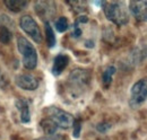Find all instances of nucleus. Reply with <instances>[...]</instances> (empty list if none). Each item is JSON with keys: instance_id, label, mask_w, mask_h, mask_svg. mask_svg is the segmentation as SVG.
I'll list each match as a JSON object with an SVG mask.
<instances>
[{"instance_id": "obj_16", "label": "nucleus", "mask_w": 147, "mask_h": 140, "mask_svg": "<svg viewBox=\"0 0 147 140\" xmlns=\"http://www.w3.org/2000/svg\"><path fill=\"white\" fill-rule=\"evenodd\" d=\"M13 37V32H11V28L6 26V25H2L0 24V42L1 43H9L10 40Z\"/></svg>"}, {"instance_id": "obj_19", "label": "nucleus", "mask_w": 147, "mask_h": 140, "mask_svg": "<svg viewBox=\"0 0 147 140\" xmlns=\"http://www.w3.org/2000/svg\"><path fill=\"white\" fill-rule=\"evenodd\" d=\"M74 137L75 138H78L79 137V133H80V123L79 122H75L74 123Z\"/></svg>"}, {"instance_id": "obj_1", "label": "nucleus", "mask_w": 147, "mask_h": 140, "mask_svg": "<svg viewBox=\"0 0 147 140\" xmlns=\"http://www.w3.org/2000/svg\"><path fill=\"white\" fill-rule=\"evenodd\" d=\"M103 9L105 17L118 26L126 25L129 22L128 8L122 1L103 2Z\"/></svg>"}, {"instance_id": "obj_21", "label": "nucleus", "mask_w": 147, "mask_h": 140, "mask_svg": "<svg viewBox=\"0 0 147 140\" xmlns=\"http://www.w3.org/2000/svg\"><path fill=\"white\" fill-rule=\"evenodd\" d=\"M0 80H1V70H0Z\"/></svg>"}, {"instance_id": "obj_9", "label": "nucleus", "mask_w": 147, "mask_h": 140, "mask_svg": "<svg viewBox=\"0 0 147 140\" xmlns=\"http://www.w3.org/2000/svg\"><path fill=\"white\" fill-rule=\"evenodd\" d=\"M90 80L88 72L84 69H75L71 71L69 76V81L70 84L76 88H82L87 85Z\"/></svg>"}, {"instance_id": "obj_17", "label": "nucleus", "mask_w": 147, "mask_h": 140, "mask_svg": "<svg viewBox=\"0 0 147 140\" xmlns=\"http://www.w3.org/2000/svg\"><path fill=\"white\" fill-rule=\"evenodd\" d=\"M55 30L59 32V33H63L66 32L68 28H69V23H68V19L66 17H60L55 20Z\"/></svg>"}, {"instance_id": "obj_4", "label": "nucleus", "mask_w": 147, "mask_h": 140, "mask_svg": "<svg viewBox=\"0 0 147 140\" xmlns=\"http://www.w3.org/2000/svg\"><path fill=\"white\" fill-rule=\"evenodd\" d=\"M147 100V79H140L134 84L130 92V106L138 107Z\"/></svg>"}, {"instance_id": "obj_12", "label": "nucleus", "mask_w": 147, "mask_h": 140, "mask_svg": "<svg viewBox=\"0 0 147 140\" xmlns=\"http://www.w3.org/2000/svg\"><path fill=\"white\" fill-rule=\"evenodd\" d=\"M3 3L10 11H14V13H19L24 10L28 5L26 0H5Z\"/></svg>"}, {"instance_id": "obj_2", "label": "nucleus", "mask_w": 147, "mask_h": 140, "mask_svg": "<svg viewBox=\"0 0 147 140\" xmlns=\"http://www.w3.org/2000/svg\"><path fill=\"white\" fill-rule=\"evenodd\" d=\"M17 48L22 54V61L24 68L33 70L37 66V53L33 44L24 36H19L17 38Z\"/></svg>"}, {"instance_id": "obj_3", "label": "nucleus", "mask_w": 147, "mask_h": 140, "mask_svg": "<svg viewBox=\"0 0 147 140\" xmlns=\"http://www.w3.org/2000/svg\"><path fill=\"white\" fill-rule=\"evenodd\" d=\"M49 115V119H51L53 122L58 125V128H62V129H69L70 127H73L74 123H75V120H74V116L59 108V107H48L47 111H45Z\"/></svg>"}, {"instance_id": "obj_20", "label": "nucleus", "mask_w": 147, "mask_h": 140, "mask_svg": "<svg viewBox=\"0 0 147 140\" xmlns=\"http://www.w3.org/2000/svg\"><path fill=\"white\" fill-rule=\"evenodd\" d=\"M109 129H110V124H108V123H101V124L97 125V130L100 132H105Z\"/></svg>"}, {"instance_id": "obj_14", "label": "nucleus", "mask_w": 147, "mask_h": 140, "mask_svg": "<svg viewBox=\"0 0 147 140\" xmlns=\"http://www.w3.org/2000/svg\"><path fill=\"white\" fill-rule=\"evenodd\" d=\"M115 67H113V66H110V67H108L107 69L104 70V72H103V75H102V81H103V86L105 88H108L109 86L111 85V83H112V77H113V75L115 73Z\"/></svg>"}, {"instance_id": "obj_6", "label": "nucleus", "mask_w": 147, "mask_h": 140, "mask_svg": "<svg viewBox=\"0 0 147 140\" xmlns=\"http://www.w3.org/2000/svg\"><path fill=\"white\" fill-rule=\"evenodd\" d=\"M15 84L25 90H35L38 87V80L31 73H20L15 77Z\"/></svg>"}, {"instance_id": "obj_8", "label": "nucleus", "mask_w": 147, "mask_h": 140, "mask_svg": "<svg viewBox=\"0 0 147 140\" xmlns=\"http://www.w3.org/2000/svg\"><path fill=\"white\" fill-rule=\"evenodd\" d=\"M129 9L137 20L147 22V1H130Z\"/></svg>"}, {"instance_id": "obj_10", "label": "nucleus", "mask_w": 147, "mask_h": 140, "mask_svg": "<svg viewBox=\"0 0 147 140\" xmlns=\"http://www.w3.org/2000/svg\"><path fill=\"white\" fill-rule=\"evenodd\" d=\"M16 108L19 112V119L22 123H28L31 121V113H30V103L25 98H18L16 101Z\"/></svg>"}, {"instance_id": "obj_5", "label": "nucleus", "mask_w": 147, "mask_h": 140, "mask_svg": "<svg viewBox=\"0 0 147 140\" xmlns=\"http://www.w3.org/2000/svg\"><path fill=\"white\" fill-rule=\"evenodd\" d=\"M19 26L20 28L32 37V40L36 43H41L43 40V36L41 33V30L37 25V23L34 20V18L31 17L30 15H24L22 16L19 20Z\"/></svg>"}, {"instance_id": "obj_15", "label": "nucleus", "mask_w": 147, "mask_h": 140, "mask_svg": "<svg viewBox=\"0 0 147 140\" xmlns=\"http://www.w3.org/2000/svg\"><path fill=\"white\" fill-rule=\"evenodd\" d=\"M44 28H45V35H47V43H48V46H49V48H53L55 45L57 40H55V32H53V30H52V27H51V25H50L49 22L44 23Z\"/></svg>"}, {"instance_id": "obj_11", "label": "nucleus", "mask_w": 147, "mask_h": 140, "mask_svg": "<svg viewBox=\"0 0 147 140\" xmlns=\"http://www.w3.org/2000/svg\"><path fill=\"white\" fill-rule=\"evenodd\" d=\"M69 63V58L66 54H58L53 60V66H52V73L53 76H59L63 72V70L67 68Z\"/></svg>"}, {"instance_id": "obj_13", "label": "nucleus", "mask_w": 147, "mask_h": 140, "mask_svg": "<svg viewBox=\"0 0 147 140\" xmlns=\"http://www.w3.org/2000/svg\"><path fill=\"white\" fill-rule=\"evenodd\" d=\"M41 129L42 131L47 135V136H52V135H55L57 133V130H58V125L55 124L51 119L47 118V119H43L41 123Z\"/></svg>"}, {"instance_id": "obj_7", "label": "nucleus", "mask_w": 147, "mask_h": 140, "mask_svg": "<svg viewBox=\"0 0 147 140\" xmlns=\"http://www.w3.org/2000/svg\"><path fill=\"white\" fill-rule=\"evenodd\" d=\"M55 3L51 1H37L35 3V11L36 14L45 20V23L48 22V19L52 17L55 15Z\"/></svg>"}, {"instance_id": "obj_18", "label": "nucleus", "mask_w": 147, "mask_h": 140, "mask_svg": "<svg viewBox=\"0 0 147 140\" xmlns=\"http://www.w3.org/2000/svg\"><path fill=\"white\" fill-rule=\"evenodd\" d=\"M35 140H67L66 137L63 135H52V136H44V137H41V138H37Z\"/></svg>"}]
</instances>
